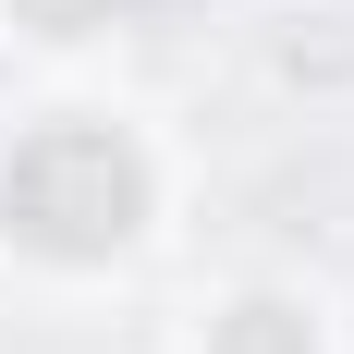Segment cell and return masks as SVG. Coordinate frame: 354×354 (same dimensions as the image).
<instances>
[{
	"label": "cell",
	"instance_id": "6da1fadb",
	"mask_svg": "<svg viewBox=\"0 0 354 354\" xmlns=\"http://www.w3.org/2000/svg\"><path fill=\"white\" fill-rule=\"evenodd\" d=\"M0 220L37 257H110L147 220V171L110 122H37L12 147V171H0Z\"/></svg>",
	"mask_w": 354,
	"mask_h": 354
},
{
	"label": "cell",
	"instance_id": "7a4b0ae2",
	"mask_svg": "<svg viewBox=\"0 0 354 354\" xmlns=\"http://www.w3.org/2000/svg\"><path fill=\"white\" fill-rule=\"evenodd\" d=\"M220 354H306V318H281V306H245V318L220 330Z\"/></svg>",
	"mask_w": 354,
	"mask_h": 354
},
{
	"label": "cell",
	"instance_id": "3957f363",
	"mask_svg": "<svg viewBox=\"0 0 354 354\" xmlns=\"http://www.w3.org/2000/svg\"><path fill=\"white\" fill-rule=\"evenodd\" d=\"M122 0H25V25H49V37H86V25H110Z\"/></svg>",
	"mask_w": 354,
	"mask_h": 354
}]
</instances>
